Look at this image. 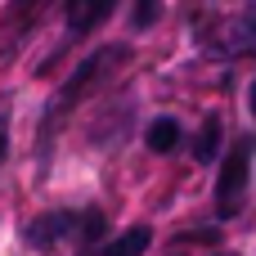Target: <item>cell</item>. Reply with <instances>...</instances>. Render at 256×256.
I'll use <instances>...</instances> for the list:
<instances>
[{"instance_id": "obj_1", "label": "cell", "mask_w": 256, "mask_h": 256, "mask_svg": "<svg viewBox=\"0 0 256 256\" xmlns=\"http://www.w3.org/2000/svg\"><path fill=\"white\" fill-rule=\"evenodd\" d=\"M248 176H252V140H238L230 148V158L220 162V180H216V212L220 216H234L243 207Z\"/></svg>"}, {"instance_id": "obj_2", "label": "cell", "mask_w": 256, "mask_h": 256, "mask_svg": "<svg viewBox=\"0 0 256 256\" xmlns=\"http://www.w3.org/2000/svg\"><path fill=\"white\" fill-rule=\"evenodd\" d=\"M72 212H45V216H36L32 225H27V243L32 248H40V252H50V248H58L68 234H72Z\"/></svg>"}, {"instance_id": "obj_3", "label": "cell", "mask_w": 256, "mask_h": 256, "mask_svg": "<svg viewBox=\"0 0 256 256\" xmlns=\"http://www.w3.org/2000/svg\"><path fill=\"white\" fill-rule=\"evenodd\" d=\"M108 14H112V0H68V27H72L76 36L94 32Z\"/></svg>"}, {"instance_id": "obj_4", "label": "cell", "mask_w": 256, "mask_h": 256, "mask_svg": "<svg viewBox=\"0 0 256 256\" xmlns=\"http://www.w3.org/2000/svg\"><path fill=\"white\" fill-rule=\"evenodd\" d=\"M148 243H153V230H144V225H135V230H126L122 238H112L104 256H144L148 252Z\"/></svg>"}, {"instance_id": "obj_5", "label": "cell", "mask_w": 256, "mask_h": 256, "mask_svg": "<svg viewBox=\"0 0 256 256\" xmlns=\"http://www.w3.org/2000/svg\"><path fill=\"white\" fill-rule=\"evenodd\" d=\"M144 140H148V148H153V153H171V148L180 144V122H176V117H158V122L148 126V135H144Z\"/></svg>"}, {"instance_id": "obj_6", "label": "cell", "mask_w": 256, "mask_h": 256, "mask_svg": "<svg viewBox=\"0 0 256 256\" xmlns=\"http://www.w3.org/2000/svg\"><path fill=\"white\" fill-rule=\"evenodd\" d=\"M216 140H220V122L207 117V122H202V135H198V148H194L198 162H212V158H216Z\"/></svg>"}, {"instance_id": "obj_7", "label": "cell", "mask_w": 256, "mask_h": 256, "mask_svg": "<svg viewBox=\"0 0 256 256\" xmlns=\"http://www.w3.org/2000/svg\"><path fill=\"white\" fill-rule=\"evenodd\" d=\"M153 18H158V0H140L135 4V27H148Z\"/></svg>"}, {"instance_id": "obj_8", "label": "cell", "mask_w": 256, "mask_h": 256, "mask_svg": "<svg viewBox=\"0 0 256 256\" xmlns=\"http://www.w3.org/2000/svg\"><path fill=\"white\" fill-rule=\"evenodd\" d=\"M252 117H256V81H252Z\"/></svg>"}, {"instance_id": "obj_9", "label": "cell", "mask_w": 256, "mask_h": 256, "mask_svg": "<svg viewBox=\"0 0 256 256\" xmlns=\"http://www.w3.org/2000/svg\"><path fill=\"white\" fill-rule=\"evenodd\" d=\"M0 158H4V130H0Z\"/></svg>"}, {"instance_id": "obj_10", "label": "cell", "mask_w": 256, "mask_h": 256, "mask_svg": "<svg viewBox=\"0 0 256 256\" xmlns=\"http://www.w3.org/2000/svg\"><path fill=\"white\" fill-rule=\"evenodd\" d=\"M225 256H230V252H225Z\"/></svg>"}]
</instances>
